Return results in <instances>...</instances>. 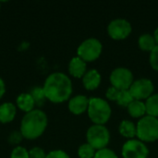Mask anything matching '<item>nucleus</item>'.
Instances as JSON below:
<instances>
[{
  "label": "nucleus",
  "mask_w": 158,
  "mask_h": 158,
  "mask_svg": "<svg viewBox=\"0 0 158 158\" xmlns=\"http://www.w3.org/2000/svg\"><path fill=\"white\" fill-rule=\"evenodd\" d=\"M146 115L158 118V94H152L146 101Z\"/></svg>",
  "instance_id": "6ab92c4d"
},
{
  "label": "nucleus",
  "mask_w": 158,
  "mask_h": 158,
  "mask_svg": "<svg viewBox=\"0 0 158 158\" xmlns=\"http://www.w3.org/2000/svg\"><path fill=\"white\" fill-rule=\"evenodd\" d=\"M154 37H155V39H156V44L158 45V27L155 30V32H154Z\"/></svg>",
  "instance_id": "7c9ffc66"
},
{
  "label": "nucleus",
  "mask_w": 158,
  "mask_h": 158,
  "mask_svg": "<svg viewBox=\"0 0 158 158\" xmlns=\"http://www.w3.org/2000/svg\"><path fill=\"white\" fill-rule=\"evenodd\" d=\"M132 31L131 22L126 19L118 18L112 19L107 25V33L113 40L120 41L128 38Z\"/></svg>",
  "instance_id": "6e6552de"
},
{
  "label": "nucleus",
  "mask_w": 158,
  "mask_h": 158,
  "mask_svg": "<svg viewBox=\"0 0 158 158\" xmlns=\"http://www.w3.org/2000/svg\"><path fill=\"white\" fill-rule=\"evenodd\" d=\"M133 97L131 96V93L129 90H124V91H120L118 97L117 99V104L122 107H128L129 105L133 101Z\"/></svg>",
  "instance_id": "4be33fe9"
},
{
  "label": "nucleus",
  "mask_w": 158,
  "mask_h": 158,
  "mask_svg": "<svg viewBox=\"0 0 158 158\" xmlns=\"http://www.w3.org/2000/svg\"><path fill=\"white\" fill-rule=\"evenodd\" d=\"M23 139L24 138H23V136H22V134H21V132L19 131H12L9 134L8 138H7L8 143L10 144L17 145V146H19V144L22 142Z\"/></svg>",
  "instance_id": "393cba45"
},
{
  "label": "nucleus",
  "mask_w": 158,
  "mask_h": 158,
  "mask_svg": "<svg viewBox=\"0 0 158 158\" xmlns=\"http://www.w3.org/2000/svg\"><path fill=\"white\" fill-rule=\"evenodd\" d=\"M149 62L153 69L158 71V45H156L151 52L149 56Z\"/></svg>",
  "instance_id": "a878e982"
},
{
  "label": "nucleus",
  "mask_w": 158,
  "mask_h": 158,
  "mask_svg": "<svg viewBox=\"0 0 158 158\" xmlns=\"http://www.w3.org/2000/svg\"><path fill=\"white\" fill-rule=\"evenodd\" d=\"M94 158H118V156L113 150L106 147V148L96 151Z\"/></svg>",
  "instance_id": "b1692460"
},
{
  "label": "nucleus",
  "mask_w": 158,
  "mask_h": 158,
  "mask_svg": "<svg viewBox=\"0 0 158 158\" xmlns=\"http://www.w3.org/2000/svg\"><path fill=\"white\" fill-rule=\"evenodd\" d=\"M119 93H120V90H118V89H117V88H115V87H113V86H110V87L107 89L106 93V98H107L108 100H110V101H115V102H116L117 99H118V97Z\"/></svg>",
  "instance_id": "cd10ccee"
},
{
  "label": "nucleus",
  "mask_w": 158,
  "mask_h": 158,
  "mask_svg": "<svg viewBox=\"0 0 158 158\" xmlns=\"http://www.w3.org/2000/svg\"><path fill=\"white\" fill-rule=\"evenodd\" d=\"M6 91V83L4 81V80L0 77V99H2L3 96L5 95Z\"/></svg>",
  "instance_id": "c756f323"
},
{
  "label": "nucleus",
  "mask_w": 158,
  "mask_h": 158,
  "mask_svg": "<svg viewBox=\"0 0 158 158\" xmlns=\"http://www.w3.org/2000/svg\"><path fill=\"white\" fill-rule=\"evenodd\" d=\"M45 158H70L69 156L63 150H53L46 154Z\"/></svg>",
  "instance_id": "c85d7f7f"
},
{
  "label": "nucleus",
  "mask_w": 158,
  "mask_h": 158,
  "mask_svg": "<svg viewBox=\"0 0 158 158\" xmlns=\"http://www.w3.org/2000/svg\"><path fill=\"white\" fill-rule=\"evenodd\" d=\"M47 125V115L43 110L35 108L23 116L20 121L19 131L24 139L32 141L38 139L44 133Z\"/></svg>",
  "instance_id": "f03ea898"
},
{
  "label": "nucleus",
  "mask_w": 158,
  "mask_h": 158,
  "mask_svg": "<svg viewBox=\"0 0 158 158\" xmlns=\"http://www.w3.org/2000/svg\"><path fill=\"white\" fill-rule=\"evenodd\" d=\"M31 95L32 96V98L34 99V102H35V105L37 106H42L46 98H45V95H44V90H43V87H34L31 90L30 92Z\"/></svg>",
  "instance_id": "412c9836"
},
{
  "label": "nucleus",
  "mask_w": 158,
  "mask_h": 158,
  "mask_svg": "<svg viewBox=\"0 0 158 158\" xmlns=\"http://www.w3.org/2000/svg\"><path fill=\"white\" fill-rule=\"evenodd\" d=\"M82 84L87 91H94L96 90L102 81L101 74L96 69H90L82 77Z\"/></svg>",
  "instance_id": "f8f14e48"
},
{
  "label": "nucleus",
  "mask_w": 158,
  "mask_h": 158,
  "mask_svg": "<svg viewBox=\"0 0 158 158\" xmlns=\"http://www.w3.org/2000/svg\"><path fill=\"white\" fill-rule=\"evenodd\" d=\"M17 115V106L12 102H5L0 105V123L12 122Z\"/></svg>",
  "instance_id": "4468645a"
},
{
  "label": "nucleus",
  "mask_w": 158,
  "mask_h": 158,
  "mask_svg": "<svg viewBox=\"0 0 158 158\" xmlns=\"http://www.w3.org/2000/svg\"><path fill=\"white\" fill-rule=\"evenodd\" d=\"M43 90L46 100L61 104L70 99L73 85L70 78L63 72H53L44 81Z\"/></svg>",
  "instance_id": "f257e3e1"
},
{
  "label": "nucleus",
  "mask_w": 158,
  "mask_h": 158,
  "mask_svg": "<svg viewBox=\"0 0 158 158\" xmlns=\"http://www.w3.org/2000/svg\"><path fill=\"white\" fill-rule=\"evenodd\" d=\"M89 100L86 95L83 94H78L73 97H70L69 100L68 107L70 113L73 115H81L84 112H87L88 106H89Z\"/></svg>",
  "instance_id": "9b49d317"
},
{
  "label": "nucleus",
  "mask_w": 158,
  "mask_h": 158,
  "mask_svg": "<svg viewBox=\"0 0 158 158\" xmlns=\"http://www.w3.org/2000/svg\"><path fill=\"white\" fill-rule=\"evenodd\" d=\"M10 158H30L29 151L23 146H16L10 154Z\"/></svg>",
  "instance_id": "5701e85b"
},
{
  "label": "nucleus",
  "mask_w": 158,
  "mask_h": 158,
  "mask_svg": "<svg viewBox=\"0 0 158 158\" xmlns=\"http://www.w3.org/2000/svg\"><path fill=\"white\" fill-rule=\"evenodd\" d=\"M0 8H1V4H0Z\"/></svg>",
  "instance_id": "2f4dec72"
},
{
  "label": "nucleus",
  "mask_w": 158,
  "mask_h": 158,
  "mask_svg": "<svg viewBox=\"0 0 158 158\" xmlns=\"http://www.w3.org/2000/svg\"><path fill=\"white\" fill-rule=\"evenodd\" d=\"M123 158H148L149 149L147 145L138 139L128 140L122 146Z\"/></svg>",
  "instance_id": "9d476101"
},
{
  "label": "nucleus",
  "mask_w": 158,
  "mask_h": 158,
  "mask_svg": "<svg viewBox=\"0 0 158 158\" xmlns=\"http://www.w3.org/2000/svg\"><path fill=\"white\" fill-rule=\"evenodd\" d=\"M69 73L77 79H82L84 74L87 72V63L79 56H74L69 63Z\"/></svg>",
  "instance_id": "ddd939ff"
},
{
  "label": "nucleus",
  "mask_w": 158,
  "mask_h": 158,
  "mask_svg": "<svg viewBox=\"0 0 158 158\" xmlns=\"http://www.w3.org/2000/svg\"><path fill=\"white\" fill-rule=\"evenodd\" d=\"M129 91L134 100L146 101L152 94H154L155 85L150 79L141 78L134 80Z\"/></svg>",
  "instance_id": "1a4fd4ad"
},
{
  "label": "nucleus",
  "mask_w": 158,
  "mask_h": 158,
  "mask_svg": "<svg viewBox=\"0 0 158 158\" xmlns=\"http://www.w3.org/2000/svg\"><path fill=\"white\" fill-rule=\"evenodd\" d=\"M138 44L143 51L147 52H151L157 45L154 35L151 33H143L140 35L138 39Z\"/></svg>",
  "instance_id": "a211bd4d"
},
{
  "label": "nucleus",
  "mask_w": 158,
  "mask_h": 158,
  "mask_svg": "<svg viewBox=\"0 0 158 158\" xmlns=\"http://www.w3.org/2000/svg\"><path fill=\"white\" fill-rule=\"evenodd\" d=\"M110 83L111 86L120 90H129L134 81L133 73L131 69L125 67H118L110 73Z\"/></svg>",
  "instance_id": "0eeeda50"
},
{
  "label": "nucleus",
  "mask_w": 158,
  "mask_h": 158,
  "mask_svg": "<svg viewBox=\"0 0 158 158\" xmlns=\"http://www.w3.org/2000/svg\"><path fill=\"white\" fill-rule=\"evenodd\" d=\"M136 137L143 143H155L158 140V118L152 116L141 118L136 124Z\"/></svg>",
  "instance_id": "20e7f679"
},
{
  "label": "nucleus",
  "mask_w": 158,
  "mask_h": 158,
  "mask_svg": "<svg viewBox=\"0 0 158 158\" xmlns=\"http://www.w3.org/2000/svg\"><path fill=\"white\" fill-rule=\"evenodd\" d=\"M16 106L25 114L35 109V102L30 93H22L16 98Z\"/></svg>",
  "instance_id": "2eb2a0df"
},
{
  "label": "nucleus",
  "mask_w": 158,
  "mask_h": 158,
  "mask_svg": "<svg viewBox=\"0 0 158 158\" xmlns=\"http://www.w3.org/2000/svg\"><path fill=\"white\" fill-rule=\"evenodd\" d=\"M87 114L94 124L105 125L111 118L112 109L106 100L99 97H92L89 100Z\"/></svg>",
  "instance_id": "7ed1b4c3"
},
{
  "label": "nucleus",
  "mask_w": 158,
  "mask_h": 158,
  "mask_svg": "<svg viewBox=\"0 0 158 158\" xmlns=\"http://www.w3.org/2000/svg\"><path fill=\"white\" fill-rule=\"evenodd\" d=\"M128 113L131 118H141L146 116V106L145 102L140 100H133L129 106L127 107Z\"/></svg>",
  "instance_id": "dca6fc26"
},
{
  "label": "nucleus",
  "mask_w": 158,
  "mask_h": 158,
  "mask_svg": "<svg viewBox=\"0 0 158 158\" xmlns=\"http://www.w3.org/2000/svg\"><path fill=\"white\" fill-rule=\"evenodd\" d=\"M87 143L96 151L106 148L110 142V132L105 125L94 124L86 132Z\"/></svg>",
  "instance_id": "423d86ee"
},
{
  "label": "nucleus",
  "mask_w": 158,
  "mask_h": 158,
  "mask_svg": "<svg viewBox=\"0 0 158 158\" xmlns=\"http://www.w3.org/2000/svg\"><path fill=\"white\" fill-rule=\"evenodd\" d=\"M118 132L121 136L124 138H127L128 140L135 139L136 137V125L134 122L124 119L120 122L118 126Z\"/></svg>",
  "instance_id": "f3484780"
},
{
  "label": "nucleus",
  "mask_w": 158,
  "mask_h": 158,
  "mask_svg": "<svg viewBox=\"0 0 158 158\" xmlns=\"http://www.w3.org/2000/svg\"><path fill=\"white\" fill-rule=\"evenodd\" d=\"M95 153L96 150L88 143L81 144L78 148V152H77L79 158H94L95 156Z\"/></svg>",
  "instance_id": "aec40b11"
},
{
  "label": "nucleus",
  "mask_w": 158,
  "mask_h": 158,
  "mask_svg": "<svg viewBox=\"0 0 158 158\" xmlns=\"http://www.w3.org/2000/svg\"><path fill=\"white\" fill-rule=\"evenodd\" d=\"M29 156L30 158H45L46 154L43 148L35 146L29 150Z\"/></svg>",
  "instance_id": "bb28decb"
},
{
  "label": "nucleus",
  "mask_w": 158,
  "mask_h": 158,
  "mask_svg": "<svg viewBox=\"0 0 158 158\" xmlns=\"http://www.w3.org/2000/svg\"><path fill=\"white\" fill-rule=\"evenodd\" d=\"M103 51V44L100 40L90 37L82 41L77 48V56L83 61L93 62L99 58Z\"/></svg>",
  "instance_id": "39448f33"
}]
</instances>
